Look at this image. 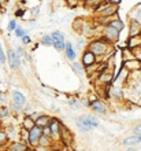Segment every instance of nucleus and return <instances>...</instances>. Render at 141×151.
Segmentation results:
<instances>
[{"mask_svg":"<svg viewBox=\"0 0 141 151\" xmlns=\"http://www.w3.org/2000/svg\"><path fill=\"white\" fill-rule=\"evenodd\" d=\"M99 125H100L99 119L93 115H81L77 118V127L82 133L92 131L93 128H97Z\"/></svg>","mask_w":141,"mask_h":151,"instance_id":"obj_1","label":"nucleus"},{"mask_svg":"<svg viewBox=\"0 0 141 151\" xmlns=\"http://www.w3.org/2000/svg\"><path fill=\"white\" fill-rule=\"evenodd\" d=\"M92 54H94V56H102L104 55L107 51H108V45H107L104 41L102 40H96V41H92L89 44V48H88Z\"/></svg>","mask_w":141,"mask_h":151,"instance_id":"obj_2","label":"nucleus"},{"mask_svg":"<svg viewBox=\"0 0 141 151\" xmlns=\"http://www.w3.org/2000/svg\"><path fill=\"white\" fill-rule=\"evenodd\" d=\"M11 99H12V106L15 110H24L25 104H26V96L21 91H12L11 92Z\"/></svg>","mask_w":141,"mask_h":151,"instance_id":"obj_3","label":"nucleus"},{"mask_svg":"<svg viewBox=\"0 0 141 151\" xmlns=\"http://www.w3.org/2000/svg\"><path fill=\"white\" fill-rule=\"evenodd\" d=\"M41 136H43V128H40L36 125L33 129L29 131V140H28V144L30 147H36V146H39V142L41 139Z\"/></svg>","mask_w":141,"mask_h":151,"instance_id":"obj_4","label":"nucleus"},{"mask_svg":"<svg viewBox=\"0 0 141 151\" xmlns=\"http://www.w3.org/2000/svg\"><path fill=\"white\" fill-rule=\"evenodd\" d=\"M7 59H8V65L12 70H18L21 66V59L18 54H16L14 50H8L7 51Z\"/></svg>","mask_w":141,"mask_h":151,"instance_id":"obj_5","label":"nucleus"},{"mask_svg":"<svg viewBox=\"0 0 141 151\" xmlns=\"http://www.w3.org/2000/svg\"><path fill=\"white\" fill-rule=\"evenodd\" d=\"M51 36H52V40H54V47H55L58 51H63V50L66 48V40H64L63 33L54 32Z\"/></svg>","mask_w":141,"mask_h":151,"instance_id":"obj_6","label":"nucleus"},{"mask_svg":"<svg viewBox=\"0 0 141 151\" xmlns=\"http://www.w3.org/2000/svg\"><path fill=\"white\" fill-rule=\"evenodd\" d=\"M90 109L93 110L96 114H100V115H104L107 114V111H108V109H107V104L103 102V100L100 99H96L92 102V104H90Z\"/></svg>","mask_w":141,"mask_h":151,"instance_id":"obj_7","label":"nucleus"},{"mask_svg":"<svg viewBox=\"0 0 141 151\" xmlns=\"http://www.w3.org/2000/svg\"><path fill=\"white\" fill-rule=\"evenodd\" d=\"M81 63H82L84 68H86V69L94 66V63H96V56H94V54H92L89 50H86V51L84 52V55H82Z\"/></svg>","mask_w":141,"mask_h":151,"instance_id":"obj_8","label":"nucleus"},{"mask_svg":"<svg viewBox=\"0 0 141 151\" xmlns=\"http://www.w3.org/2000/svg\"><path fill=\"white\" fill-rule=\"evenodd\" d=\"M119 30H117L115 28H112V26H110V25H107V28L104 29V36H106V39L108 40V41H111V43H114V41H117L118 39H119Z\"/></svg>","mask_w":141,"mask_h":151,"instance_id":"obj_9","label":"nucleus"},{"mask_svg":"<svg viewBox=\"0 0 141 151\" xmlns=\"http://www.w3.org/2000/svg\"><path fill=\"white\" fill-rule=\"evenodd\" d=\"M49 129H51V133H52V137H55V136H58V137H60V132H62V122L59 121V119L56 118H52L51 124H49Z\"/></svg>","mask_w":141,"mask_h":151,"instance_id":"obj_10","label":"nucleus"},{"mask_svg":"<svg viewBox=\"0 0 141 151\" xmlns=\"http://www.w3.org/2000/svg\"><path fill=\"white\" fill-rule=\"evenodd\" d=\"M141 143V135H132L127 136L126 139H123L122 142V146H126V147H136Z\"/></svg>","mask_w":141,"mask_h":151,"instance_id":"obj_11","label":"nucleus"},{"mask_svg":"<svg viewBox=\"0 0 141 151\" xmlns=\"http://www.w3.org/2000/svg\"><path fill=\"white\" fill-rule=\"evenodd\" d=\"M8 136V140H12V143L14 142H21V129L15 127H10L7 128V131H6Z\"/></svg>","mask_w":141,"mask_h":151,"instance_id":"obj_12","label":"nucleus"},{"mask_svg":"<svg viewBox=\"0 0 141 151\" xmlns=\"http://www.w3.org/2000/svg\"><path fill=\"white\" fill-rule=\"evenodd\" d=\"M97 11L102 17H111L112 14H117L118 8H117V6H114V4H107L106 7L99 8Z\"/></svg>","mask_w":141,"mask_h":151,"instance_id":"obj_13","label":"nucleus"},{"mask_svg":"<svg viewBox=\"0 0 141 151\" xmlns=\"http://www.w3.org/2000/svg\"><path fill=\"white\" fill-rule=\"evenodd\" d=\"M129 17H130V19L134 21V22H137L141 26V4H137V6L130 11Z\"/></svg>","mask_w":141,"mask_h":151,"instance_id":"obj_14","label":"nucleus"},{"mask_svg":"<svg viewBox=\"0 0 141 151\" xmlns=\"http://www.w3.org/2000/svg\"><path fill=\"white\" fill-rule=\"evenodd\" d=\"M123 68L127 70V72H132V70H140L141 69V63L138 62L137 59H130V60H126L123 62Z\"/></svg>","mask_w":141,"mask_h":151,"instance_id":"obj_15","label":"nucleus"},{"mask_svg":"<svg viewBox=\"0 0 141 151\" xmlns=\"http://www.w3.org/2000/svg\"><path fill=\"white\" fill-rule=\"evenodd\" d=\"M7 151H29V147L24 142H14L7 147Z\"/></svg>","mask_w":141,"mask_h":151,"instance_id":"obj_16","label":"nucleus"},{"mask_svg":"<svg viewBox=\"0 0 141 151\" xmlns=\"http://www.w3.org/2000/svg\"><path fill=\"white\" fill-rule=\"evenodd\" d=\"M51 121H52V117H49L47 114H41L39 118L36 119V125L40 128H47V127H49Z\"/></svg>","mask_w":141,"mask_h":151,"instance_id":"obj_17","label":"nucleus"},{"mask_svg":"<svg viewBox=\"0 0 141 151\" xmlns=\"http://www.w3.org/2000/svg\"><path fill=\"white\" fill-rule=\"evenodd\" d=\"M130 37H136V36H140L141 35V26L134 22V21H130Z\"/></svg>","mask_w":141,"mask_h":151,"instance_id":"obj_18","label":"nucleus"},{"mask_svg":"<svg viewBox=\"0 0 141 151\" xmlns=\"http://www.w3.org/2000/svg\"><path fill=\"white\" fill-rule=\"evenodd\" d=\"M34 127H36V122L29 117V115H26V117L24 118V121H22V129L30 131V129H33Z\"/></svg>","mask_w":141,"mask_h":151,"instance_id":"obj_19","label":"nucleus"},{"mask_svg":"<svg viewBox=\"0 0 141 151\" xmlns=\"http://www.w3.org/2000/svg\"><path fill=\"white\" fill-rule=\"evenodd\" d=\"M64 52H66L67 59H70V60H74V59H75L74 48H73V45H71L70 41H67V43H66V48H64Z\"/></svg>","mask_w":141,"mask_h":151,"instance_id":"obj_20","label":"nucleus"},{"mask_svg":"<svg viewBox=\"0 0 141 151\" xmlns=\"http://www.w3.org/2000/svg\"><path fill=\"white\" fill-rule=\"evenodd\" d=\"M71 68H73V70H74L75 74H78L79 77H84V74H85V68H84V65H82V63L74 62V63L71 65Z\"/></svg>","mask_w":141,"mask_h":151,"instance_id":"obj_21","label":"nucleus"},{"mask_svg":"<svg viewBox=\"0 0 141 151\" xmlns=\"http://www.w3.org/2000/svg\"><path fill=\"white\" fill-rule=\"evenodd\" d=\"M129 47L130 48H140L141 47V35L140 36H136V37H130Z\"/></svg>","mask_w":141,"mask_h":151,"instance_id":"obj_22","label":"nucleus"},{"mask_svg":"<svg viewBox=\"0 0 141 151\" xmlns=\"http://www.w3.org/2000/svg\"><path fill=\"white\" fill-rule=\"evenodd\" d=\"M39 146H43V147H51L52 148V137H47V136H41V139L39 142Z\"/></svg>","mask_w":141,"mask_h":151,"instance_id":"obj_23","label":"nucleus"},{"mask_svg":"<svg viewBox=\"0 0 141 151\" xmlns=\"http://www.w3.org/2000/svg\"><path fill=\"white\" fill-rule=\"evenodd\" d=\"M108 25H110V26H112V28H115L117 30H119V32H121L122 29H123V26H125V25H123V22H122L121 19H114V21H111Z\"/></svg>","mask_w":141,"mask_h":151,"instance_id":"obj_24","label":"nucleus"},{"mask_svg":"<svg viewBox=\"0 0 141 151\" xmlns=\"http://www.w3.org/2000/svg\"><path fill=\"white\" fill-rule=\"evenodd\" d=\"M41 43H43L44 45H47V47H51V45H54V40H52V36H51V35H45V36H43V39H41Z\"/></svg>","mask_w":141,"mask_h":151,"instance_id":"obj_25","label":"nucleus"},{"mask_svg":"<svg viewBox=\"0 0 141 151\" xmlns=\"http://www.w3.org/2000/svg\"><path fill=\"white\" fill-rule=\"evenodd\" d=\"M7 60V56H6V52H4V48H3V44L0 41V65H4Z\"/></svg>","mask_w":141,"mask_h":151,"instance_id":"obj_26","label":"nucleus"},{"mask_svg":"<svg viewBox=\"0 0 141 151\" xmlns=\"http://www.w3.org/2000/svg\"><path fill=\"white\" fill-rule=\"evenodd\" d=\"M28 140H29V131L26 129H21V142L28 144Z\"/></svg>","mask_w":141,"mask_h":151,"instance_id":"obj_27","label":"nucleus"},{"mask_svg":"<svg viewBox=\"0 0 141 151\" xmlns=\"http://www.w3.org/2000/svg\"><path fill=\"white\" fill-rule=\"evenodd\" d=\"M8 142V136L6 133V131H1L0 132V146H4V144H7Z\"/></svg>","mask_w":141,"mask_h":151,"instance_id":"obj_28","label":"nucleus"},{"mask_svg":"<svg viewBox=\"0 0 141 151\" xmlns=\"http://www.w3.org/2000/svg\"><path fill=\"white\" fill-rule=\"evenodd\" d=\"M8 114H10V110H8V107L3 106V107H1V110H0V115H1V118H7Z\"/></svg>","mask_w":141,"mask_h":151,"instance_id":"obj_29","label":"nucleus"},{"mask_svg":"<svg viewBox=\"0 0 141 151\" xmlns=\"http://www.w3.org/2000/svg\"><path fill=\"white\" fill-rule=\"evenodd\" d=\"M15 35L18 37H21V39H22L24 36H26V30H24L22 28H16L15 29Z\"/></svg>","mask_w":141,"mask_h":151,"instance_id":"obj_30","label":"nucleus"},{"mask_svg":"<svg viewBox=\"0 0 141 151\" xmlns=\"http://www.w3.org/2000/svg\"><path fill=\"white\" fill-rule=\"evenodd\" d=\"M33 151H52L51 147H43V146H36L33 147Z\"/></svg>","mask_w":141,"mask_h":151,"instance_id":"obj_31","label":"nucleus"},{"mask_svg":"<svg viewBox=\"0 0 141 151\" xmlns=\"http://www.w3.org/2000/svg\"><path fill=\"white\" fill-rule=\"evenodd\" d=\"M15 29H16V21L15 19L10 21V24H8V30L12 32V30H15Z\"/></svg>","mask_w":141,"mask_h":151,"instance_id":"obj_32","label":"nucleus"},{"mask_svg":"<svg viewBox=\"0 0 141 151\" xmlns=\"http://www.w3.org/2000/svg\"><path fill=\"white\" fill-rule=\"evenodd\" d=\"M134 58L138 60L141 63V47L140 48H136V52H134Z\"/></svg>","mask_w":141,"mask_h":151,"instance_id":"obj_33","label":"nucleus"},{"mask_svg":"<svg viewBox=\"0 0 141 151\" xmlns=\"http://www.w3.org/2000/svg\"><path fill=\"white\" fill-rule=\"evenodd\" d=\"M133 135H141V122L133 128Z\"/></svg>","mask_w":141,"mask_h":151,"instance_id":"obj_34","label":"nucleus"},{"mask_svg":"<svg viewBox=\"0 0 141 151\" xmlns=\"http://www.w3.org/2000/svg\"><path fill=\"white\" fill-rule=\"evenodd\" d=\"M43 135L47 136V137H52V133H51V129L49 128H43Z\"/></svg>","mask_w":141,"mask_h":151,"instance_id":"obj_35","label":"nucleus"},{"mask_svg":"<svg viewBox=\"0 0 141 151\" xmlns=\"http://www.w3.org/2000/svg\"><path fill=\"white\" fill-rule=\"evenodd\" d=\"M66 1H67V4H69L70 7H74L75 4L78 3V0H66Z\"/></svg>","mask_w":141,"mask_h":151,"instance_id":"obj_36","label":"nucleus"},{"mask_svg":"<svg viewBox=\"0 0 141 151\" xmlns=\"http://www.w3.org/2000/svg\"><path fill=\"white\" fill-rule=\"evenodd\" d=\"M108 4H114V6H117V4L121 3V0H106Z\"/></svg>","mask_w":141,"mask_h":151,"instance_id":"obj_37","label":"nucleus"},{"mask_svg":"<svg viewBox=\"0 0 141 151\" xmlns=\"http://www.w3.org/2000/svg\"><path fill=\"white\" fill-rule=\"evenodd\" d=\"M22 41H24V44H29V43H30V37L26 35V36L22 37Z\"/></svg>","mask_w":141,"mask_h":151,"instance_id":"obj_38","label":"nucleus"},{"mask_svg":"<svg viewBox=\"0 0 141 151\" xmlns=\"http://www.w3.org/2000/svg\"><path fill=\"white\" fill-rule=\"evenodd\" d=\"M16 51H18V52H16V54H18V56H19V58H21V56H22V55H24V54H25V51H24V50H22V47H18V48H16Z\"/></svg>","mask_w":141,"mask_h":151,"instance_id":"obj_39","label":"nucleus"},{"mask_svg":"<svg viewBox=\"0 0 141 151\" xmlns=\"http://www.w3.org/2000/svg\"><path fill=\"white\" fill-rule=\"evenodd\" d=\"M4 100H6V99H4V95H3V93H0V104L4 103Z\"/></svg>","mask_w":141,"mask_h":151,"instance_id":"obj_40","label":"nucleus"},{"mask_svg":"<svg viewBox=\"0 0 141 151\" xmlns=\"http://www.w3.org/2000/svg\"><path fill=\"white\" fill-rule=\"evenodd\" d=\"M7 1H8V0H0V6H4Z\"/></svg>","mask_w":141,"mask_h":151,"instance_id":"obj_41","label":"nucleus"},{"mask_svg":"<svg viewBox=\"0 0 141 151\" xmlns=\"http://www.w3.org/2000/svg\"><path fill=\"white\" fill-rule=\"evenodd\" d=\"M126 151H137V150H136V147H129Z\"/></svg>","mask_w":141,"mask_h":151,"instance_id":"obj_42","label":"nucleus"},{"mask_svg":"<svg viewBox=\"0 0 141 151\" xmlns=\"http://www.w3.org/2000/svg\"><path fill=\"white\" fill-rule=\"evenodd\" d=\"M0 132H1V127H0Z\"/></svg>","mask_w":141,"mask_h":151,"instance_id":"obj_43","label":"nucleus"}]
</instances>
